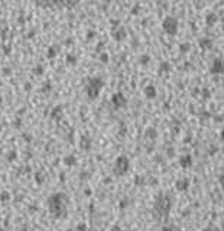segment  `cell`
Returning a JSON list of instances; mask_svg holds the SVG:
<instances>
[{
  "label": "cell",
  "instance_id": "6da1fadb",
  "mask_svg": "<svg viewBox=\"0 0 224 231\" xmlns=\"http://www.w3.org/2000/svg\"><path fill=\"white\" fill-rule=\"evenodd\" d=\"M67 202L68 198L64 192H55L48 197V211L54 218H64L67 215Z\"/></svg>",
  "mask_w": 224,
  "mask_h": 231
},
{
  "label": "cell",
  "instance_id": "7a4b0ae2",
  "mask_svg": "<svg viewBox=\"0 0 224 231\" xmlns=\"http://www.w3.org/2000/svg\"><path fill=\"white\" fill-rule=\"evenodd\" d=\"M172 208V201L168 195H161L156 202H155V207H153V214H155V218L158 220H166L168 215H169V211Z\"/></svg>",
  "mask_w": 224,
  "mask_h": 231
},
{
  "label": "cell",
  "instance_id": "3957f363",
  "mask_svg": "<svg viewBox=\"0 0 224 231\" xmlns=\"http://www.w3.org/2000/svg\"><path fill=\"white\" fill-rule=\"evenodd\" d=\"M130 169V160L127 156L121 155L117 159L114 160V165H113V172H114L116 176H123L126 175Z\"/></svg>",
  "mask_w": 224,
  "mask_h": 231
},
{
  "label": "cell",
  "instance_id": "277c9868",
  "mask_svg": "<svg viewBox=\"0 0 224 231\" xmlns=\"http://www.w3.org/2000/svg\"><path fill=\"white\" fill-rule=\"evenodd\" d=\"M101 81L100 80H91L90 81V84L87 85V94H88V98L90 100H94V98H97V95H99L100 93V88H101Z\"/></svg>",
  "mask_w": 224,
  "mask_h": 231
},
{
  "label": "cell",
  "instance_id": "5b68a950",
  "mask_svg": "<svg viewBox=\"0 0 224 231\" xmlns=\"http://www.w3.org/2000/svg\"><path fill=\"white\" fill-rule=\"evenodd\" d=\"M190 185H191V182L188 181L186 178H184V179H178V181L175 182V188H176L179 192H186V191L190 189Z\"/></svg>",
  "mask_w": 224,
  "mask_h": 231
},
{
  "label": "cell",
  "instance_id": "8992f818",
  "mask_svg": "<svg viewBox=\"0 0 224 231\" xmlns=\"http://www.w3.org/2000/svg\"><path fill=\"white\" fill-rule=\"evenodd\" d=\"M192 163H194V160H192V156L191 155H185V156H182L179 159V165L184 168V169H188V168H191Z\"/></svg>",
  "mask_w": 224,
  "mask_h": 231
},
{
  "label": "cell",
  "instance_id": "52a82bcc",
  "mask_svg": "<svg viewBox=\"0 0 224 231\" xmlns=\"http://www.w3.org/2000/svg\"><path fill=\"white\" fill-rule=\"evenodd\" d=\"M80 147L82 150H90V147H91V139L88 137V136H82L80 139Z\"/></svg>",
  "mask_w": 224,
  "mask_h": 231
},
{
  "label": "cell",
  "instance_id": "ba28073f",
  "mask_svg": "<svg viewBox=\"0 0 224 231\" xmlns=\"http://www.w3.org/2000/svg\"><path fill=\"white\" fill-rule=\"evenodd\" d=\"M64 163H65L67 166H75L77 165V158L74 156V155H68V156L64 158Z\"/></svg>",
  "mask_w": 224,
  "mask_h": 231
},
{
  "label": "cell",
  "instance_id": "9c48e42d",
  "mask_svg": "<svg viewBox=\"0 0 224 231\" xmlns=\"http://www.w3.org/2000/svg\"><path fill=\"white\" fill-rule=\"evenodd\" d=\"M61 114H62V108H61V107H55L54 110H52V113H51V119L56 120V119L61 117Z\"/></svg>",
  "mask_w": 224,
  "mask_h": 231
},
{
  "label": "cell",
  "instance_id": "30bf717a",
  "mask_svg": "<svg viewBox=\"0 0 224 231\" xmlns=\"http://www.w3.org/2000/svg\"><path fill=\"white\" fill-rule=\"evenodd\" d=\"M10 198H12L10 192H7V191H2L0 192V201L2 202H7V201H10Z\"/></svg>",
  "mask_w": 224,
  "mask_h": 231
},
{
  "label": "cell",
  "instance_id": "8fae6325",
  "mask_svg": "<svg viewBox=\"0 0 224 231\" xmlns=\"http://www.w3.org/2000/svg\"><path fill=\"white\" fill-rule=\"evenodd\" d=\"M16 158H17L16 150H9V152L6 153V160H7V162H13Z\"/></svg>",
  "mask_w": 224,
  "mask_h": 231
},
{
  "label": "cell",
  "instance_id": "7c38bea8",
  "mask_svg": "<svg viewBox=\"0 0 224 231\" xmlns=\"http://www.w3.org/2000/svg\"><path fill=\"white\" fill-rule=\"evenodd\" d=\"M35 181H36V183H38V185H42V183H44V181H45V176H44V173H42V172H36V173H35Z\"/></svg>",
  "mask_w": 224,
  "mask_h": 231
},
{
  "label": "cell",
  "instance_id": "4fadbf2b",
  "mask_svg": "<svg viewBox=\"0 0 224 231\" xmlns=\"http://www.w3.org/2000/svg\"><path fill=\"white\" fill-rule=\"evenodd\" d=\"M113 103H114L117 107H120V105L125 103V100H123V97H121L120 94H116L114 97H113Z\"/></svg>",
  "mask_w": 224,
  "mask_h": 231
},
{
  "label": "cell",
  "instance_id": "5bb4252c",
  "mask_svg": "<svg viewBox=\"0 0 224 231\" xmlns=\"http://www.w3.org/2000/svg\"><path fill=\"white\" fill-rule=\"evenodd\" d=\"M56 52H58V48L56 46H51L49 49H48V52H46V56L48 58H54L56 55Z\"/></svg>",
  "mask_w": 224,
  "mask_h": 231
},
{
  "label": "cell",
  "instance_id": "9a60e30c",
  "mask_svg": "<svg viewBox=\"0 0 224 231\" xmlns=\"http://www.w3.org/2000/svg\"><path fill=\"white\" fill-rule=\"evenodd\" d=\"M32 72L35 74V75H38V77H39V75H42V74H44V66H42V65H36L32 69Z\"/></svg>",
  "mask_w": 224,
  "mask_h": 231
},
{
  "label": "cell",
  "instance_id": "2e32d148",
  "mask_svg": "<svg viewBox=\"0 0 224 231\" xmlns=\"http://www.w3.org/2000/svg\"><path fill=\"white\" fill-rule=\"evenodd\" d=\"M2 72H3V75H5V77H10V75H12V68H9V66H5V68L2 69Z\"/></svg>",
  "mask_w": 224,
  "mask_h": 231
},
{
  "label": "cell",
  "instance_id": "e0dca14e",
  "mask_svg": "<svg viewBox=\"0 0 224 231\" xmlns=\"http://www.w3.org/2000/svg\"><path fill=\"white\" fill-rule=\"evenodd\" d=\"M219 183H220V187H221V189H223V192H224V173H220L219 175Z\"/></svg>",
  "mask_w": 224,
  "mask_h": 231
},
{
  "label": "cell",
  "instance_id": "ac0fdd59",
  "mask_svg": "<svg viewBox=\"0 0 224 231\" xmlns=\"http://www.w3.org/2000/svg\"><path fill=\"white\" fill-rule=\"evenodd\" d=\"M75 231H87V226H85V224H78V226H77V228H75Z\"/></svg>",
  "mask_w": 224,
  "mask_h": 231
},
{
  "label": "cell",
  "instance_id": "d6986e66",
  "mask_svg": "<svg viewBox=\"0 0 224 231\" xmlns=\"http://www.w3.org/2000/svg\"><path fill=\"white\" fill-rule=\"evenodd\" d=\"M49 90H51V84L46 83V84L44 85V91H49Z\"/></svg>",
  "mask_w": 224,
  "mask_h": 231
},
{
  "label": "cell",
  "instance_id": "ffe728a7",
  "mask_svg": "<svg viewBox=\"0 0 224 231\" xmlns=\"http://www.w3.org/2000/svg\"><path fill=\"white\" fill-rule=\"evenodd\" d=\"M68 64H75V58L74 56H68Z\"/></svg>",
  "mask_w": 224,
  "mask_h": 231
},
{
  "label": "cell",
  "instance_id": "44dd1931",
  "mask_svg": "<svg viewBox=\"0 0 224 231\" xmlns=\"http://www.w3.org/2000/svg\"><path fill=\"white\" fill-rule=\"evenodd\" d=\"M3 49H5V54H6V55H9V54H10V46H5Z\"/></svg>",
  "mask_w": 224,
  "mask_h": 231
},
{
  "label": "cell",
  "instance_id": "7402d4cb",
  "mask_svg": "<svg viewBox=\"0 0 224 231\" xmlns=\"http://www.w3.org/2000/svg\"><path fill=\"white\" fill-rule=\"evenodd\" d=\"M23 140L29 142V140H31V136H29V134H23Z\"/></svg>",
  "mask_w": 224,
  "mask_h": 231
},
{
  "label": "cell",
  "instance_id": "603a6c76",
  "mask_svg": "<svg viewBox=\"0 0 224 231\" xmlns=\"http://www.w3.org/2000/svg\"><path fill=\"white\" fill-rule=\"evenodd\" d=\"M111 231H121V228L119 226H114L113 228H111Z\"/></svg>",
  "mask_w": 224,
  "mask_h": 231
},
{
  "label": "cell",
  "instance_id": "cb8c5ba5",
  "mask_svg": "<svg viewBox=\"0 0 224 231\" xmlns=\"http://www.w3.org/2000/svg\"><path fill=\"white\" fill-rule=\"evenodd\" d=\"M207 231H220V230H217V228H208Z\"/></svg>",
  "mask_w": 224,
  "mask_h": 231
},
{
  "label": "cell",
  "instance_id": "d4e9b609",
  "mask_svg": "<svg viewBox=\"0 0 224 231\" xmlns=\"http://www.w3.org/2000/svg\"><path fill=\"white\" fill-rule=\"evenodd\" d=\"M20 231H27V228H26V227H23V228H22Z\"/></svg>",
  "mask_w": 224,
  "mask_h": 231
},
{
  "label": "cell",
  "instance_id": "484cf974",
  "mask_svg": "<svg viewBox=\"0 0 224 231\" xmlns=\"http://www.w3.org/2000/svg\"><path fill=\"white\" fill-rule=\"evenodd\" d=\"M0 231H7V230H5V228H0Z\"/></svg>",
  "mask_w": 224,
  "mask_h": 231
},
{
  "label": "cell",
  "instance_id": "4316f807",
  "mask_svg": "<svg viewBox=\"0 0 224 231\" xmlns=\"http://www.w3.org/2000/svg\"><path fill=\"white\" fill-rule=\"evenodd\" d=\"M0 133H2V124H0Z\"/></svg>",
  "mask_w": 224,
  "mask_h": 231
}]
</instances>
